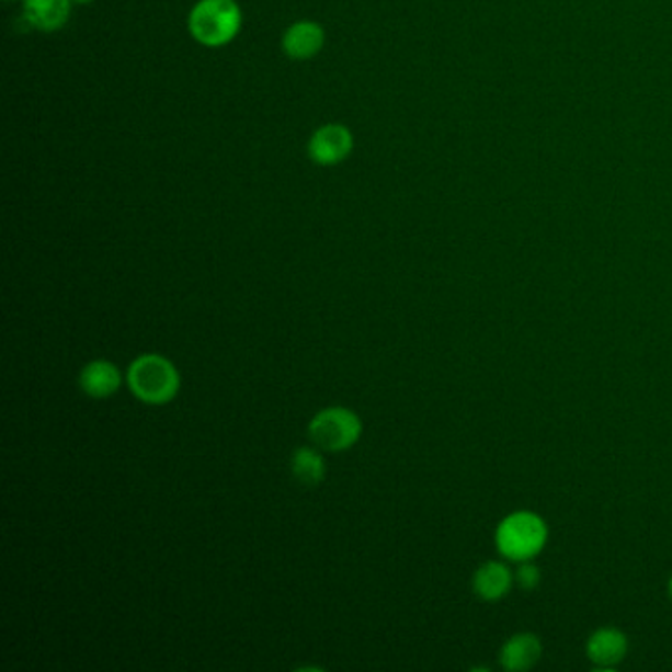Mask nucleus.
<instances>
[{"instance_id":"1","label":"nucleus","mask_w":672,"mask_h":672,"mask_svg":"<svg viewBox=\"0 0 672 672\" xmlns=\"http://www.w3.org/2000/svg\"><path fill=\"white\" fill-rule=\"evenodd\" d=\"M127 385L140 402L162 407L178 397L182 389V375L164 355L143 353L128 365Z\"/></svg>"},{"instance_id":"2","label":"nucleus","mask_w":672,"mask_h":672,"mask_svg":"<svg viewBox=\"0 0 672 672\" xmlns=\"http://www.w3.org/2000/svg\"><path fill=\"white\" fill-rule=\"evenodd\" d=\"M243 14L235 0H200L190 12L187 26L200 44L219 48L239 34Z\"/></svg>"},{"instance_id":"3","label":"nucleus","mask_w":672,"mask_h":672,"mask_svg":"<svg viewBox=\"0 0 672 672\" xmlns=\"http://www.w3.org/2000/svg\"><path fill=\"white\" fill-rule=\"evenodd\" d=\"M363 420L355 410L333 405L316 412L308 424V436L314 444L326 452H345L360 442Z\"/></svg>"},{"instance_id":"4","label":"nucleus","mask_w":672,"mask_h":672,"mask_svg":"<svg viewBox=\"0 0 672 672\" xmlns=\"http://www.w3.org/2000/svg\"><path fill=\"white\" fill-rule=\"evenodd\" d=\"M496 538L501 555L515 562H525L545 546V521L535 513H513L499 525Z\"/></svg>"},{"instance_id":"5","label":"nucleus","mask_w":672,"mask_h":672,"mask_svg":"<svg viewBox=\"0 0 672 672\" xmlns=\"http://www.w3.org/2000/svg\"><path fill=\"white\" fill-rule=\"evenodd\" d=\"M353 135L343 125H326L314 133L308 143V155L320 167H335L350 157Z\"/></svg>"},{"instance_id":"6","label":"nucleus","mask_w":672,"mask_h":672,"mask_svg":"<svg viewBox=\"0 0 672 672\" xmlns=\"http://www.w3.org/2000/svg\"><path fill=\"white\" fill-rule=\"evenodd\" d=\"M79 390L89 399H109L117 395L123 385V373L113 361H89L83 369L79 371Z\"/></svg>"},{"instance_id":"7","label":"nucleus","mask_w":672,"mask_h":672,"mask_svg":"<svg viewBox=\"0 0 672 672\" xmlns=\"http://www.w3.org/2000/svg\"><path fill=\"white\" fill-rule=\"evenodd\" d=\"M323 42L326 34L322 26L310 20H303L284 32L283 49L288 58L310 59L320 54Z\"/></svg>"},{"instance_id":"8","label":"nucleus","mask_w":672,"mask_h":672,"mask_svg":"<svg viewBox=\"0 0 672 672\" xmlns=\"http://www.w3.org/2000/svg\"><path fill=\"white\" fill-rule=\"evenodd\" d=\"M73 0H24V19L39 32H56L66 26Z\"/></svg>"},{"instance_id":"9","label":"nucleus","mask_w":672,"mask_h":672,"mask_svg":"<svg viewBox=\"0 0 672 672\" xmlns=\"http://www.w3.org/2000/svg\"><path fill=\"white\" fill-rule=\"evenodd\" d=\"M627 653V639L622 631L604 627L600 631H595L590 641H588V657L600 667H615L624 661Z\"/></svg>"},{"instance_id":"10","label":"nucleus","mask_w":672,"mask_h":672,"mask_svg":"<svg viewBox=\"0 0 672 672\" xmlns=\"http://www.w3.org/2000/svg\"><path fill=\"white\" fill-rule=\"evenodd\" d=\"M291 471L298 483L318 488L328 476V466L318 446H300L291 456Z\"/></svg>"},{"instance_id":"11","label":"nucleus","mask_w":672,"mask_h":672,"mask_svg":"<svg viewBox=\"0 0 672 672\" xmlns=\"http://www.w3.org/2000/svg\"><path fill=\"white\" fill-rule=\"evenodd\" d=\"M540 651L543 647L535 635H515L501 651V664L506 671H526L538 661Z\"/></svg>"},{"instance_id":"12","label":"nucleus","mask_w":672,"mask_h":672,"mask_svg":"<svg viewBox=\"0 0 672 672\" xmlns=\"http://www.w3.org/2000/svg\"><path fill=\"white\" fill-rule=\"evenodd\" d=\"M513 584V576L501 562H488L481 566L474 576V590L483 600H501Z\"/></svg>"},{"instance_id":"13","label":"nucleus","mask_w":672,"mask_h":672,"mask_svg":"<svg viewBox=\"0 0 672 672\" xmlns=\"http://www.w3.org/2000/svg\"><path fill=\"white\" fill-rule=\"evenodd\" d=\"M538 580H540L538 568L535 565H531V562H526V560L525 565L516 570V582L523 585L525 590H533L538 584Z\"/></svg>"},{"instance_id":"14","label":"nucleus","mask_w":672,"mask_h":672,"mask_svg":"<svg viewBox=\"0 0 672 672\" xmlns=\"http://www.w3.org/2000/svg\"><path fill=\"white\" fill-rule=\"evenodd\" d=\"M73 2H78V4H89L91 0H73Z\"/></svg>"},{"instance_id":"15","label":"nucleus","mask_w":672,"mask_h":672,"mask_svg":"<svg viewBox=\"0 0 672 672\" xmlns=\"http://www.w3.org/2000/svg\"><path fill=\"white\" fill-rule=\"evenodd\" d=\"M671 595H672V578H671Z\"/></svg>"}]
</instances>
